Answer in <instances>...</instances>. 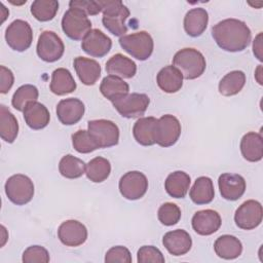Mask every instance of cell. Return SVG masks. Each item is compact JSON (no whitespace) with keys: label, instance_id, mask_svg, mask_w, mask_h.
I'll return each mask as SVG.
<instances>
[{"label":"cell","instance_id":"cell-12","mask_svg":"<svg viewBox=\"0 0 263 263\" xmlns=\"http://www.w3.org/2000/svg\"><path fill=\"white\" fill-rule=\"evenodd\" d=\"M38 57L47 63L57 62L62 58L65 51L63 40L52 31H44L38 38L37 42Z\"/></svg>","mask_w":263,"mask_h":263},{"label":"cell","instance_id":"cell-7","mask_svg":"<svg viewBox=\"0 0 263 263\" xmlns=\"http://www.w3.org/2000/svg\"><path fill=\"white\" fill-rule=\"evenodd\" d=\"M150 104V99L145 93H126L112 102L113 107L125 118L142 117Z\"/></svg>","mask_w":263,"mask_h":263},{"label":"cell","instance_id":"cell-16","mask_svg":"<svg viewBox=\"0 0 263 263\" xmlns=\"http://www.w3.org/2000/svg\"><path fill=\"white\" fill-rule=\"evenodd\" d=\"M192 228L199 235H211L219 230L222 219L218 212L214 210H201L196 212L192 217Z\"/></svg>","mask_w":263,"mask_h":263},{"label":"cell","instance_id":"cell-33","mask_svg":"<svg viewBox=\"0 0 263 263\" xmlns=\"http://www.w3.org/2000/svg\"><path fill=\"white\" fill-rule=\"evenodd\" d=\"M18 134L15 116L4 105L0 106V137L6 143H13Z\"/></svg>","mask_w":263,"mask_h":263},{"label":"cell","instance_id":"cell-17","mask_svg":"<svg viewBox=\"0 0 263 263\" xmlns=\"http://www.w3.org/2000/svg\"><path fill=\"white\" fill-rule=\"evenodd\" d=\"M218 185L222 197L230 201L237 200L246 191V180L238 174L225 173L220 175Z\"/></svg>","mask_w":263,"mask_h":263},{"label":"cell","instance_id":"cell-6","mask_svg":"<svg viewBox=\"0 0 263 263\" xmlns=\"http://www.w3.org/2000/svg\"><path fill=\"white\" fill-rule=\"evenodd\" d=\"M62 29L72 40H83L91 30V22L83 11L69 8L62 18Z\"/></svg>","mask_w":263,"mask_h":263},{"label":"cell","instance_id":"cell-5","mask_svg":"<svg viewBox=\"0 0 263 263\" xmlns=\"http://www.w3.org/2000/svg\"><path fill=\"white\" fill-rule=\"evenodd\" d=\"M4 188L8 199L16 205H24L30 202L34 196V184L28 176L23 174L9 177Z\"/></svg>","mask_w":263,"mask_h":263},{"label":"cell","instance_id":"cell-22","mask_svg":"<svg viewBox=\"0 0 263 263\" xmlns=\"http://www.w3.org/2000/svg\"><path fill=\"white\" fill-rule=\"evenodd\" d=\"M240 152L250 162L260 161L263 157V138L261 134L249 132L240 140Z\"/></svg>","mask_w":263,"mask_h":263},{"label":"cell","instance_id":"cell-31","mask_svg":"<svg viewBox=\"0 0 263 263\" xmlns=\"http://www.w3.org/2000/svg\"><path fill=\"white\" fill-rule=\"evenodd\" d=\"M128 84L122 78L114 75L104 77L100 84L101 93L111 102L128 93Z\"/></svg>","mask_w":263,"mask_h":263},{"label":"cell","instance_id":"cell-2","mask_svg":"<svg viewBox=\"0 0 263 263\" xmlns=\"http://www.w3.org/2000/svg\"><path fill=\"white\" fill-rule=\"evenodd\" d=\"M103 11L102 23L114 36H123L127 27L125 21L129 16L128 8L120 0H100Z\"/></svg>","mask_w":263,"mask_h":263},{"label":"cell","instance_id":"cell-26","mask_svg":"<svg viewBox=\"0 0 263 263\" xmlns=\"http://www.w3.org/2000/svg\"><path fill=\"white\" fill-rule=\"evenodd\" d=\"M157 119L153 116L140 117L133 127L135 140L142 146H152L155 144V126Z\"/></svg>","mask_w":263,"mask_h":263},{"label":"cell","instance_id":"cell-20","mask_svg":"<svg viewBox=\"0 0 263 263\" xmlns=\"http://www.w3.org/2000/svg\"><path fill=\"white\" fill-rule=\"evenodd\" d=\"M23 113L27 125L35 130L44 128L50 120V114L47 108L37 101L27 104Z\"/></svg>","mask_w":263,"mask_h":263},{"label":"cell","instance_id":"cell-19","mask_svg":"<svg viewBox=\"0 0 263 263\" xmlns=\"http://www.w3.org/2000/svg\"><path fill=\"white\" fill-rule=\"evenodd\" d=\"M162 243L170 254L174 256H182L190 251L192 239L187 231L176 229L168 231L163 235Z\"/></svg>","mask_w":263,"mask_h":263},{"label":"cell","instance_id":"cell-41","mask_svg":"<svg viewBox=\"0 0 263 263\" xmlns=\"http://www.w3.org/2000/svg\"><path fill=\"white\" fill-rule=\"evenodd\" d=\"M137 261L139 263H163L165 261L162 253L154 246H143L139 249L137 254Z\"/></svg>","mask_w":263,"mask_h":263},{"label":"cell","instance_id":"cell-45","mask_svg":"<svg viewBox=\"0 0 263 263\" xmlns=\"http://www.w3.org/2000/svg\"><path fill=\"white\" fill-rule=\"evenodd\" d=\"M253 52L259 61H262V33H259L253 42Z\"/></svg>","mask_w":263,"mask_h":263},{"label":"cell","instance_id":"cell-11","mask_svg":"<svg viewBox=\"0 0 263 263\" xmlns=\"http://www.w3.org/2000/svg\"><path fill=\"white\" fill-rule=\"evenodd\" d=\"M263 218V209L259 201L249 199L242 202L234 214L236 226L243 230H252L258 227Z\"/></svg>","mask_w":263,"mask_h":263},{"label":"cell","instance_id":"cell-10","mask_svg":"<svg viewBox=\"0 0 263 263\" xmlns=\"http://www.w3.org/2000/svg\"><path fill=\"white\" fill-rule=\"evenodd\" d=\"M181 123L171 114L162 115L157 119L155 126V143L161 147H170L177 143L181 135Z\"/></svg>","mask_w":263,"mask_h":263},{"label":"cell","instance_id":"cell-35","mask_svg":"<svg viewBox=\"0 0 263 263\" xmlns=\"http://www.w3.org/2000/svg\"><path fill=\"white\" fill-rule=\"evenodd\" d=\"M85 162L71 154L62 157L59 163L61 175L67 179H77L85 174Z\"/></svg>","mask_w":263,"mask_h":263},{"label":"cell","instance_id":"cell-27","mask_svg":"<svg viewBox=\"0 0 263 263\" xmlns=\"http://www.w3.org/2000/svg\"><path fill=\"white\" fill-rule=\"evenodd\" d=\"M214 250L218 257L226 260H232L241 255L242 245L237 237L224 234L216 239Z\"/></svg>","mask_w":263,"mask_h":263},{"label":"cell","instance_id":"cell-43","mask_svg":"<svg viewBox=\"0 0 263 263\" xmlns=\"http://www.w3.org/2000/svg\"><path fill=\"white\" fill-rule=\"evenodd\" d=\"M69 8H77L87 15H97L102 11L99 1L95 0H72L69 2Z\"/></svg>","mask_w":263,"mask_h":263},{"label":"cell","instance_id":"cell-21","mask_svg":"<svg viewBox=\"0 0 263 263\" xmlns=\"http://www.w3.org/2000/svg\"><path fill=\"white\" fill-rule=\"evenodd\" d=\"M76 74L84 85H93L101 76L100 64L91 59L77 57L73 62Z\"/></svg>","mask_w":263,"mask_h":263},{"label":"cell","instance_id":"cell-37","mask_svg":"<svg viewBox=\"0 0 263 263\" xmlns=\"http://www.w3.org/2000/svg\"><path fill=\"white\" fill-rule=\"evenodd\" d=\"M39 91L35 85L25 84L20 86L12 96L11 104L17 111H24L27 104L37 101Z\"/></svg>","mask_w":263,"mask_h":263},{"label":"cell","instance_id":"cell-1","mask_svg":"<svg viewBox=\"0 0 263 263\" xmlns=\"http://www.w3.org/2000/svg\"><path fill=\"white\" fill-rule=\"evenodd\" d=\"M217 45L230 52L242 51L251 43L252 33L247 24L237 18H226L212 28Z\"/></svg>","mask_w":263,"mask_h":263},{"label":"cell","instance_id":"cell-25","mask_svg":"<svg viewBox=\"0 0 263 263\" xmlns=\"http://www.w3.org/2000/svg\"><path fill=\"white\" fill-rule=\"evenodd\" d=\"M157 85L166 93H175L183 86V76L173 65L163 67L156 76Z\"/></svg>","mask_w":263,"mask_h":263},{"label":"cell","instance_id":"cell-44","mask_svg":"<svg viewBox=\"0 0 263 263\" xmlns=\"http://www.w3.org/2000/svg\"><path fill=\"white\" fill-rule=\"evenodd\" d=\"M14 82V76L10 69L0 66V92L7 93Z\"/></svg>","mask_w":263,"mask_h":263},{"label":"cell","instance_id":"cell-34","mask_svg":"<svg viewBox=\"0 0 263 263\" xmlns=\"http://www.w3.org/2000/svg\"><path fill=\"white\" fill-rule=\"evenodd\" d=\"M111 173V164L107 158L98 156L88 161L85 166L86 177L93 183L104 182Z\"/></svg>","mask_w":263,"mask_h":263},{"label":"cell","instance_id":"cell-42","mask_svg":"<svg viewBox=\"0 0 263 263\" xmlns=\"http://www.w3.org/2000/svg\"><path fill=\"white\" fill-rule=\"evenodd\" d=\"M132 255L127 248L123 246H115L112 247L110 250L107 251L105 256V262H123V263H130L132 262Z\"/></svg>","mask_w":263,"mask_h":263},{"label":"cell","instance_id":"cell-39","mask_svg":"<svg viewBox=\"0 0 263 263\" xmlns=\"http://www.w3.org/2000/svg\"><path fill=\"white\" fill-rule=\"evenodd\" d=\"M157 217L161 224L165 226H173L180 221L181 210L176 203L165 202L159 206Z\"/></svg>","mask_w":263,"mask_h":263},{"label":"cell","instance_id":"cell-40","mask_svg":"<svg viewBox=\"0 0 263 263\" xmlns=\"http://www.w3.org/2000/svg\"><path fill=\"white\" fill-rule=\"evenodd\" d=\"M24 263H47L49 262V254L47 250L41 246H31L23 253Z\"/></svg>","mask_w":263,"mask_h":263},{"label":"cell","instance_id":"cell-4","mask_svg":"<svg viewBox=\"0 0 263 263\" xmlns=\"http://www.w3.org/2000/svg\"><path fill=\"white\" fill-rule=\"evenodd\" d=\"M120 46L133 58L146 61L153 52L154 42L151 35L146 31H140L119 38Z\"/></svg>","mask_w":263,"mask_h":263},{"label":"cell","instance_id":"cell-28","mask_svg":"<svg viewBox=\"0 0 263 263\" xmlns=\"http://www.w3.org/2000/svg\"><path fill=\"white\" fill-rule=\"evenodd\" d=\"M191 183L190 176L183 171L171 173L164 182L166 193L174 198H183L186 196Z\"/></svg>","mask_w":263,"mask_h":263},{"label":"cell","instance_id":"cell-3","mask_svg":"<svg viewBox=\"0 0 263 263\" xmlns=\"http://www.w3.org/2000/svg\"><path fill=\"white\" fill-rule=\"evenodd\" d=\"M173 66L182 74L183 78L192 80L200 77L206 67L205 58L195 48H183L173 58Z\"/></svg>","mask_w":263,"mask_h":263},{"label":"cell","instance_id":"cell-24","mask_svg":"<svg viewBox=\"0 0 263 263\" xmlns=\"http://www.w3.org/2000/svg\"><path fill=\"white\" fill-rule=\"evenodd\" d=\"M106 71L109 75L129 79L136 75L137 65L129 58L121 53H116L107 61Z\"/></svg>","mask_w":263,"mask_h":263},{"label":"cell","instance_id":"cell-38","mask_svg":"<svg viewBox=\"0 0 263 263\" xmlns=\"http://www.w3.org/2000/svg\"><path fill=\"white\" fill-rule=\"evenodd\" d=\"M72 144L77 152L83 154L100 149L88 130L85 129H79L72 135Z\"/></svg>","mask_w":263,"mask_h":263},{"label":"cell","instance_id":"cell-30","mask_svg":"<svg viewBox=\"0 0 263 263\" xmlns=\"http://www.w3.org/2000/svg\"><path fill=\"white\" fill-rule=\"evenodd\" d=\"M189 196L191 200L196 204L210 203L215 196L212 179L204 176L197 178L189 191Z\"/></svg>","mask_w":263,"mask_h":263},{"label":"cell","instance_id":"cell-15","mask_svg":"<svg viewBox=\"0 0 263 263\" xmlns=\"http://www.w3.org/2000/svg\"><path fill=\"white\" fill-rule=\"evenodd\" d=\"M112 46V40L99 29H91L81 42V48L95 58H103Z\"/></svg>","mask_w":263,"mask_h":263},{"label":"cell","instance_id":"cell-29","mask_svg":"<svg viewBox=\"0 0 263 263\" xmlns=\"http://www.w3.org/2000/svg\"><path fill=\"white\" fill-rule=\"evenodd\" d=\"M76 82L68 69L58 68L51 74L50 90L57 96L71 93L76 89Z\"/></svg>","mask_w":263,"mask_h":263},{"label":"cell","instance_id":"cell-18","mask_svg":"<svg viewBox=\"0 0 263 263\" xmlns=\"http://www.w3.org/2000/svg\"><path fill=\"white\" fill-rule=\"evenodd\" d=\"M84 111V104L76 98L61 100L57 106V116L61 123L65 125L77 123L83 117Z\"/></svg>","mask_w":263,"mask_h":263},{"label":"cell","instance_id":"cell-23","mask_svg":"<svg viewBox=\"0 0 263 263\" xmlns=\"http://www.w3.org/2000/svg\"><path fill=\"white\" fill-rule=\"evenodd\" d=\"M209 13L204 8H192L185 14L184 30L191 37L200 36L206 29Z\"/></svg>","mask_w":263,"mask_h":263},{"label":"cell","instance_id":"cell-14","mask_svg":"<svg viewBox=\"0 0 263 263\" xmlns=\"http://www.w3.org/2000/svg\"><path fill=\"white\" fill-rule=\"evenodd\" d=\"M58 236L61 242L67 247H78L87 239V229L77 220H67L58 229Z\"/></svg>","mask_w":263,"mask_h":263},{"label":"cell","instance_id":"cell-13","mask_svg":"<svg viewBox=\"0 0 263 263\" xmlns=\"http://www.w3.org/2000/svg\"><path fill=\"white\" fill-rule=\"evenodd\" d=\"M148 189L146 176L139 171L125 173L119 180V191L128 200H136L145 195Z\"/></svg>","mask_w":263,"mask_h":263},{"label":"cell","instance_id":"cell-9","mask_svg":"<svg viewBox=\"0 0 263 263\" xmlns=\"http://www.w3.org/2000/svg\"><path fill=\"white\" fill-rule=\"evenodd\" d=\"M5 40L8 46L15 51L27 50L33 41V31L28 22L13 21L5 31Z\"/></svg>","mask_w":263,"mask_h":263},{"label":"cell","instance_id":"cell-8","mask_svg":"<svg viewBox=\"0 0 263 263\" xmlns=\"http://www.w3.org/2000/svg\"><path fill=\"white\" fill-rule=\"evenodd\" d=\"M88 133L99 148H109L118 144L119 128L111 120L96 119L88 121Z\"/></svg>","mask_w":263,"mask_h":263},{"label":"cell","instance_id":"cell-32","mask_svg":"<svg viewBox=\"0 0 263 263\" xmlns=\"http://www.w3.org/2000/svg\"><path fill=\"white\" fill-rule=\"evenodd\" d=\"M246 84V74L240 70L227 73L219 82V92L225 97L237 95Z\"/></svg>","mask_w":263,"mask_h":263},{"label":"cell","instance_id":"cell-36","mask_svg":"<svg viewBox=\"0 0 263 263\" xmlns=\"http://www.w3.org/2000/svg\"><path fill=\"white\" fill-rule=\"evenodd\" d=\"M59 9V2L55 0H35L31 5V13L40 22L51 21Z\"/></svg>","mask_w":263,"mask_h":263}]
</instances>
